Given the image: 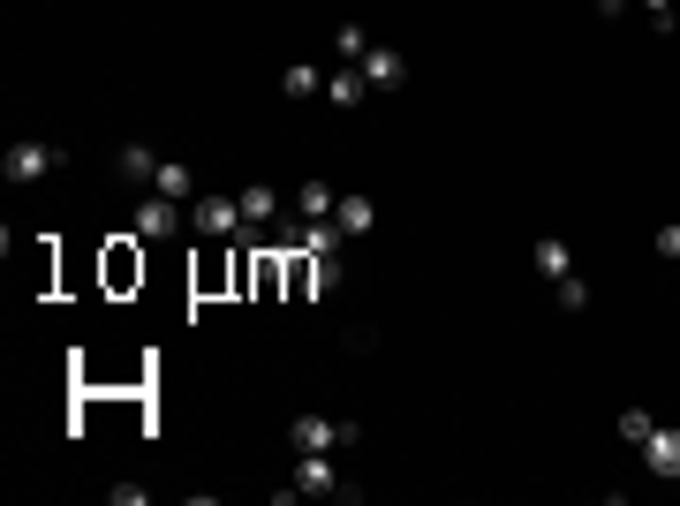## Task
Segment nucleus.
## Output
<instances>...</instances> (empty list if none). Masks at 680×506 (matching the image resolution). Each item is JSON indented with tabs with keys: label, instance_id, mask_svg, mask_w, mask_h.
Instances as JSON below:
<instances>
[{
	"label": "nucleus",
	"instance_id": "nucleus-1",
	"mask_svg": "<svg viewBox=\"0 0 680 506\" xmlns=\"http://www.w3.org/2000/svg\"><path fill=\"white\" fill-rule=\"evenodd\" d=\"M189 219H197V235H205V242H243V235H250L243 205H235V197H205V189H197Z\"/></svg>",
	"mask_w": 680,
	"mask_h": 506
},
{
	"label": "nucleus",
	"instance_id": "nucleus-2",
	"mask_svg": "<svg viewBox=\"0 0 680 506\" xmlns=\"http://www.w3.org/2000/svg\"><path fill=\"white\" fill-rule=\"evenodd\" d=\"M288 438H296V454H333V446H356V438H363V423H333V416H296V423H288Z\"/></svg>",
	"mask_w": 680,
	"mask_h": 506
},
{
	"label": "nucleus",
	"instance_id": "nucleus-3",
	"mask_svg": "<svg viewBox=\"0 0 680 506\" xmlns=\"http://www.w3.org/2000/svg\"><path fill=\"white\" fill-rule=\"evenodd\" d=\"M0 174L8 182H45V174H61V144H8V159H0Z\"/></svg>",
	"mask_w": 680,
	"mask_h": 506
},
{
	"label": "nucleus",
	"instance_id": "nucleus-4",
	"mask_svg": "<svg viewBox=\"0 0 680 506\" xmlns=\"http://www.w3.org/2000/svg\"><path fill=\"white\" fill-rule=\"evenodd\" d=\"M174 227H182V205H174V197H159V189L136 197V235H144V242H167Z\"/></svg>",
	"mask_w": 680,
	"mask_h": 506
},
{
	"label": "nucleus",
	"instance_id": "nucleus-5",
	"mask_svg": "<svg viewBox=\"0 0 680 506\" xmlns=\"http://www.w3.org/2000/svg\"><path fill=\"white\" fill-rule=\"evenodd\" d=\"M356 69H363V84H371V91H401V84H409V61H401L393 45H371Z\"/></svg>",
	"mask_w": 680,
	"mask_h": 506
},
{
	"label": "nucleus",
	"instance_id": "nucleus-6",
	"mask_svg": "<svg viewBox=\"0 0 680 506\" xmlns=\"http://www.w3.org/2000/svg\"><path fill=\"white\" fill-rule=\"evenodd\" d=\"M296 492L302 499H326V492H340V468L326 454H296Z\"/></svg>",
	"mask_w": 680,
	"mask_h": 506
},
{
	"label": "nucleus",
	"instance_id": "nucleus-7",
	"mask_svg": "<svg viewBox=\"0 0 680 506\" xmlns=\"http://www.w3.org/2000/svg\"><path fill=\"white\" fill-rule=\"evenodd\" d=\"M642 462L658 468V476H680V423H658V431L642 438Z\"/></svg>",
	"mask_w": 680,
	"mask_h": 506
},
{
	"label": "nucleus",
	"instance_id": "nucleus-8",
	"mask_svg": "<svg viewBox=\"0 0 680 506\" xmlns=\"http://www.w3.org/2000/svg\"><path fill=\"white\" fill-rule=\"evenodd\" d=\"M152 189H159V197H174V205H197V174L182 167V159H159V174H152Z\"/></svg>",
	"mask_w": 680,
	"mask_h": 506
},
{
	"label": "nucleus",
	"instance_id": "nucleus-9",
	"mask_svg": "<svg viewBox=\"0 0 680 506\" xmlns=\"http://www.w3.org/2000/svg\"><path fill=\"white\" fill-rule=\"evenodd\" d=\"M340 235H348V242H356V235H371V227H379V205H371V197H340Z\"/></svg>",
	"mask_w": 680,
	"mask_h": 506
},
{
	"label": "nucleus",
	"instance_id": "nucleus-10",
	"mask_svg": "<svg viewBox=\"0 0 680 506\" xmlns=\"http://www.w3.org/2000/svg\"><path fill=\"white\" fill-rule=\"evenodd\" d=\"M296 211H302V219H333V211H340L333 182H302V189H296Z\"/></svg>",
	"mask_w": 680,
	"mask_h": 506
},
{
	"label": "nucleus",
	"instance_id": "nucleus-11",
	"mask_svg": "<svg viewBox=\"0 0 680 506\" xmlns=\"http://www.w3.org/2000/svg\"><path fill=\"white\" fill-rule=\"evenodd\" d=\"M326 99H333V106H363V99H371L363 69H333V76H326Z\"/></svg>",
	"mask_w": 680,
	"mask_h": 506
},
{
	"label": "nucleus",
	"instance_id": "nucleus-12",
	"mask_svg": "<svg viewBox=\"0 0 680 506\" xmlns=\"http://www.w3.org/2000/svg\"><path fill=\"white\" fill-rule=\"evenodd\" d=\"M152 174H159V152L128 144V152H122V182H136V189H152Z\"/></svg>",
	"mask_w": 680,
	"mask_h": 506
},
{
	"label": "nucleus",
	"instance_id": "nucleus-13",
	"mask_svg": "<svg viewBox=\"0 0 680 506\" xmlns=\"http://www.w3.org/2000/svg\"><path fill=\"white\" fill-rule=\"evenodd\" d=\"M235 205H243V219H250V227H265V219H272V211H280V197H272V189H265V182H250V189H243V197H235Z\"/></svg>",
	"mask_w": 680,
	"mask_h": 506
},
{
	"label": "nucleus",
	"instance_id": "nucleus-14",
	"mask_svg": "<svg viewBox=\"0 0 680 506\" xmlns=\"http://www.w3.org/2000/svg\"><path fill=\"white\" fill-rule=\"evenodd\" d=\"M537 272H545V280H567V272H575V250H567V242H537Z\"/></svg>",
	"mask_w": 680,
	"mask_h": 506
},
{
	"label": "nucleus",
	"instance_id": "nucleus-15",
	"mask_svg": "<svg viewBox=\"0 0 680 506\" xmlns=\"http://www.w3.org/2000/svg\"><path fill=\"white\" fill-rule=\"evenodd\" d=\"M280 91H288V99H318V91H326V76H318L310 61H296V69L280 76Z\"/></svg>",
	"mask_w": 680,
	"mask_h": 506
},
{
	"label": "nucleus",
	"instance_id": "nucleus-16",
	"mask_svg": "<svg viewBox=\"0 0 680 506\" xmlns=\"http://www.w3.org/2000/svg\"><path fill=\"white\" fill-rule=\"evenodd\" d=\"M333 53H340V61H363V53H371V31H363V23H340V31H333Z\"/></svg>",
	"mask_w": 680,
	"mask_h": 506
},
{
	"label": "nucleus",
	"instance_id": "nucleus-17",
	"mask_svg": "<svg viewBox=\"0 0 680 506\" xmlns=\"http://www.w3.org/2000/svg\"><path fill=\"white\" fill-rule=\"evenodd\" d=\"M650 431H658V416H650V409H620V438H628L636 454H642V438H650Z\"/></svg>",
	"mask_w": 680,
	"mask_h": 506
},
{
	"label": "nucleus",
	"instance_id": "nucleus-18",
	"mask_svg": "<svg viewBox=\"0 0 680 506\" xmlns=\"http://www.w3.org/2000/svg\"><path fill=\"white\" fill-rule=\"evenodd\" d=\"M553 288H559V310H567V318L590 310V280H583V272H567V280H553Z\"/></svg>",
	"mask_w": 680,
	"mask_h": 506
},
{
	"label": "nucleus",
	"instance_id": "nucleus-19",
	"mask_svg": "<svg viewBox=\"0 0 680 506\" xmlns=\"http://www.w3.org/2000/svg\"><path fill=\"white\" fill-rule=\"evenodd\" d=\"M650 250L666 257V265H680V219H673V227H658V235H650Z\"/></svg>",
	"mask_w": 680,
	"mask_h": 506
},
{
	"label": "nucleus",
	"instance_id": "nucleus-20",
	"mask_svg": "<svg viewBox=\"0 0 680 506\" xmlns=\"http://www.w3.org/2000/svg\"><path fill=\"white\" fill-rule=\"evenodd\" d=\"M642 16H650L658 31H673V0H642Z\"/></svg>",
	"mask_w": 680,
	"mask_h": 506
},
{
	"label": "nucleus",
	"instance_id": "nucleus-21",
	"mask_svg": "<svg viewBox=\"0 0 680 506\" xmlns=\"http://www.w3.org/2000/svg\"><path fill=\"white\" fill-rule=\"evenodd\" d=\"M620 8H628V0H597V16H620Z\"/></svg>",
	"mask_w": 680,
	"mask_h": 506
},
{
	"label": "nucleus",
	"instance_id": "nucleus-22",
	"mask_svg": "<svg viewBox=\"0 0 680 506\" xmlns=\"http://www.w3.org/2000/svg\"><path fill=\"white\" fill-rule=\"evenodd\" d=\"M673 39H680V16H673Z\"/></svg>",
	"mask_w": 680,
	"mask_h": 506
}]
</instances>
